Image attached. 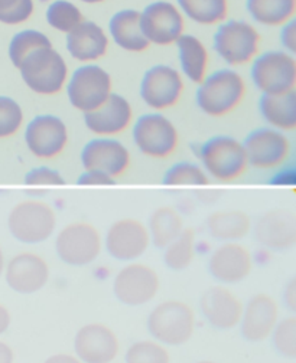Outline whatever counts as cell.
Wrapping results in <instances>:
<instances>
[{
	"instance_id": "8d00e7d4",
	"label": "cell",
	"mask_w": 296,
	"mask_h": 363,
	"mask_svg": "<svg viewBox=\"0 0 296 363\" xmlns=\"http://www.w3.org/2000/svg\"><path fill=\"white\" fill-rule=\"evenodd\" d=\"M86 21L81 11L70 0H54L47 9V22L48 25L61 32L68 33L75 29L81 22Z\"/></svg>"
},
{
	"instance_id": "c3c4849f",
	"label": "cell",
	"mask_w": 296,
	"mask_h": 363,
	"mask_svg": "<svg viewBox=\"0 0 296 363\" xmlns=\"http://www.w3.org/2000/svg\"><path fill=\"white\" fill-rule=\"evenodd\" d=\"M13 362H15V350L9 343L0 340V363H13Z\"/></svg>"
},
{
	"instance_id": "d6986e66",
	"label": "cell",
	"mask_w": 296,
	"mask_h": 363,
	"mask_svg": "<svg viewBox=\"0 0 296 363\" xmlns=\"http://www.w3.org/2000/svg\"><path fill=\"white\" fill-rule=\"evenodd\" d=\"M81 164L84 170L102 172L117 180L129 172L132 155L114 138H96L82 147Z\"/></svg>"
},
{
	"instance_id": "8992f818",
	"label": "cell",
	"mask_w": 296,
	"mask_h": 363,
	"mask_svg": "<svg viewBox=\"0 0 296 363\" xmlns=\"http://www.w3.org/2000/svg\"><path fill=\"white\" fill-rule=\"evenodd\" d=\"M103 251V234L89 220H72L55 234V252L65 265L87 267Z\"/></svg>"
},
{
	"instance_id": "7a4b0ae2",
	"label": "cell",
	"mask_w": 296,
	"mask_h": 363,
	"mask_svg": "<svg viewBox=\"0 0 296 363\" xmlns=\"http://www.w3.org/2000/svg\"><path fill=\"white\" fill-rule=\"evenodd\" d=\"M58 216L54 206L42 199L28 198L12 206L8 215V230L21 244H44L57 233Z\"/></svg>"
},
{
	"instance_id": "60d3db41",
	"label": "cell",
	"mask_w": 296,
	"mask_h": 363,
	"mask_svg": "<svg viewBox=\"0 0 296 363\" xmlns=\"http://www.w3.org/2000/svg\"><path fill=\"white\" fill-rule=\"evenodd\" d=\"M25 185L29 188L64 186L65 177L57 169L50 166H38L25 174Z\"/></svg>"
},
{
	"instance_id": "7bdbcfd3",
	"label": "cell",
	"mask_w": 296,
	"mask_h": 363,
	"mask_svg": "<svg viewBox=\"0 0 296 363\" xmlns=\"http://www.w3.org/2000/svg\"><path fill=\"white\" fill-rule=\"evenodd\" d=\"M279 38H280V43L285 48V51L295 55V52H296V22H295V19L282 26Z\"/></svg>"
},
{
	"instance_id": "44dd1931",
	"label": "cell",
	"mask_w": 296,
	"mask_h": 363,
	"mask_svg": "<svg viewBox=\"0 0 296 363\" xmlns=\"http://www.w3.org/2000/svg\"><path fill=\"white\" fill-rule=\"evenodd\" d=\"M279 320L280 306L278 300L268 293H258L244 303L239 326L247 342L262 343L270 339Z\"/></svg>"
},
{
	"instance_id": "484cf974",
	"label": "cell",
	"mask_w": 296,
	"mask_h": 363,
	"mask_svg": "<svg viewBox=\"0 0 296 363\" xmlns=\"http://www.w3.org/2000/svg\"><path fill=\"white\" fill-rule=\"evenodd\" d=\"M109 33L117 47L126 52L142 54L150 48L141 26V12L123 9L116 12L109 22Z\"/></svg>"
},
{
	"instance_id": "681fc988",
	"label": "cell",
	"mask_w": 296,
	"mask_h": 363,
	"mask_svg": "<svg viewBox=\"0 0 296 363\" xmlns=\"http://www.w3.org/2000/svg\"><path fill=\"white\" fill-rule=\"evenodd\" d=\"M6 255H5V251L2 248V245H0V279L4 277V272H5V267H6Z\"/></svg>"
},
{
	"instance_id": "52a82bcc",
	"label": "cell",
	"mask_w": 296,
	"mask_h": 363,
	"mask_svg": "<svg viewBox=\"0 0 296 363\" xmlns=\"http://www.w3.org/2000/svg\"><path fill=\"white\" fill-rule=\"evenodd\" d=\"M262 35L246 21L227 19L219 25L213 47L216 54L230 67H244L261 54Z\"/></svg>"
},
{
	"instance_id": "7dc6e473",
	"label": "cell",
	"mask_w": 296,
	"mask_h": 363,
	"mask_svg": "<svg viewBox=\"0 0 296 363\" xmlns=\"http://www.w3.org/2000/svg\"><path fill=\"white\" fill-rule=\"evenodd\" d=\"M278 176L275 177V182H272V184H276V185H295V173L293 170L290 169H280L278 170Z\"/></svg>"
},
{
	"instance_id": "bcb514c9",
	"label": "cell",
	"mask_w": 296,
	"mask_h": 363,
	"mask_svg": "<svg viewBox=\"0 0 296 363\" xmlns=\"http://www.w3.org/2000/svg\"><path fill=\"white\" fill-rule=\"evenodd\" d=\"M44 363H82L74 353H55L45 359Z\"/></svg>"
},
{
	"instance_id": "603a6c76",
	"label": "cell",
	"mask_w": 296,
	"mask_h": 363,
	"mask_svg": "<svg viewBox=\"0 0 296 363\" xmlns=\"http://www.w3.org/2000/svg\"><path fill=\"white\" fill-rule=\"evenodd\" d=\"M256 241L270 251H289L296 245V213L287 208L269 209L253 223Z\"/></svg>"
},
{
	"instance_id": "f6af8a7d",
	"label": "cell",
	"mask_w": 296,
	"mask_h": 363,
	"mask_svg": "<svg viewBox=\"0 0 296 363\" xmlns=\"http://www.w3.org/2000/svg\"><path fill=\"white\" fill-rule=\"evenodd\" d=\"M12 325V313L9 307L4 303H0V336H4Z\"/></svg>"
},
{
	"instance_id": "ba28073f",
	"label": "cell",
	"mask_w": 296,
	"mask_h": 363,
	"mask_svg": "<svg viewBox=\"0 0 296 363\" xmlns=\"http://www.w3.org/2000/svg\"><path fill=\"white\" fill-rule=\"evenodd\" d=\"M132 125L133 143L143 156L166 160L177 153L181 142L180 131L162 113L143 114Z\"/></svg>"
},
{
	"instance_id": "9c48e42d",
	"label": "cell",
	"mask_w": 296,
	"mask_h": 363,
	"mask_svg": "<svg viewBox=\"0 0 296 363\" xmlns=\"http://www.w3.org/2000/svg\"><path fill=\"white\" fill-rule=\"evenodd\" d=\"M70 104L80 113L97 110L113 94L111 75L97 64L78 67L65 85Z\"/></svg>"
},
{
	"instance_id": "f907efd6",
	"label": "cell",
	"mask_w": 296,
	"mask_h": 363,
	"mask_svg": "<svg viewBox=\"0 0 296 363\" xmlns=\"http://www.w3.org/2000/svg\"><path fill=\"white\" fill-rule=\"evenodd\" d=\"M80 2L87 4V5H99V4L106 2V0H80Z\"/></svg>"
},
{
	"instance_id": "4316f807",
	"label": "cell",
	"mask_w": 296,
	"mask_h": 363,
	"mask_svg": "<svg viewBox=\"0 0 296 363\" xmlns=\"http://www.w3.org/2000/svg\"><path fill=\"white\" fill-rule=\"evenodd\" d=\"M207 230L220 242H241L253 231V219L243 209H219L207 218Z\"/></svg>"
},
{
	"instance_id": "cb8c5ba5",
	"label": "cell",
	"mask_w": 296,
	"mask_h": 363,
	"mask_svg": "<svg viewBox=\"0 0 296 363\" xmlns=\"http://www.w3.org/2000/svg\"><path fill=\"white\" fill-rule=\"evenodd\" d=\"M84 124L97 138H117L133 124V107L128 99L113 93L97 110L84 114Z\"/></svg>"
},
{
	"instance_id": "ee69618b",
	"label": "cell",
	"mask_w": 296,
	"mask_h": 363,
	"mask_svg": "<svg viewBox=\"0 0 296 363\" xmlns=\"http://www.w3.org/2000/svg\"><path fill=\"white\" fill-rule=\"evenodd\" d=\"M283 303L292 313L296 311V280L292 279L283 289Z\"/></svg>"
},
{
	"instance_id": "ab89813d",
	"label": "cell",
	"mask_w": 296,
	"mask_h": 363,
	"mask_svg": "<svg viewBox=\"0 0 296 363\" xmlns=\"http://www.w3.org/2000/svg\"><path fill=\"white\" fill-rule=\"evenodd\" d=\"M35 12L33 0H0V23L16 26L28 22Z\"/></svg>"
},
{
	"instance_id": "d4e9b609",
	"label": "cell",
	"mask_w": 296,
	"mask_h": 363,
	"mask_svg": "<svg viewBox=\"0 0 296 363\" xmlns=\"http://www.w3.org/2000/svg\"><path fill=\"white\" fill-rule=\"evenodd\" d=\"M110 39L106 30L93 21H84L65 35V47L72 60L96 64L107 55Z\"/></svg>"
},
{
	"instance_id": "5bb4252c",
	"label": "cell",
	"mask_w": 296,
	"mask_h": 363,
	"mask_svg": "<svg viewBox=\"0 0 296 363\" xmlns=\"http://www.w3.org/2000/svg\"><path fill=\"white\" fill-rule=\"evenodd\" d=\"M68 142V127L58 116H36L25 127V145L38 160L51 162L58 159L67 150Z\"/></svg>"
},
{
	"instance_id": "4dcf8cb0",
	"label": "cell",
	"mask_w": 296,
	"mask_h": 363,
	"mask_svg": "<svg viewBox=\"0 0 296 363\" xmlns=\"http://www.w3.org/2000/svg\"><path fill=\"white\" fill-rule=\"evenodd\" d=\"M250 18L269 28H282L295 19L296 0H246Z\"/></svg>"
},
{
	"instance_id": "836d02e7",
	"label": "cell",
	"mask_w": 296,
	"mask_h": 363,
	"mask_svg": "<svg viewBox=\"0 0 296 363\" xmlns=\"http://www.w3.org/2000/svg\"><path fill=\"white\" fill-rule=\"evenodd\" d=\"M53 47L50 38L36 29H25L18 32L11 43H9V60L13 64V67L18 69L22 64V61L35 50L38 48H47Z\"/></svg>"
},
{
	"instance_id": "f546056e",
	"label": "cell",
	"mask_w": 296,
	"mask_h": 363,
	"mask_svg": "<svg viewBox=\"0 0 296 363\" xmlns=\"http://www.w3.org/2000/svg\"><path fill=\"white\" fill-rule=\"evenodd\" d=\"M185 230V220L178 209L169 205L159 206L153 211L148 222L150 244L163 250Z\"/></svg>"
},
{
	"instance_id": "74e56055",
	"label": "cell",
	"mask_w": 296,
	"mask_h": 363,
	"mask_svg": "<svg viewBox=\"0 0 296 363\" xmlns=\"http://www.w3.org/2000/svg\"><path fill=\"white\" fill-rule=\"evenodd\" d=\"M25 121L21 104L8 96H0V140L16 135Z\"/></svg>"
},
{
	"instance_id": "f35d334b",
	"label": "cell",
	"mask_w": 296,
	"mask_h": 363,
	"mask_svg": "<svg viewBox=\"0 0 296 363\" xmlns=\"http://www.w3.org/2000/svg\"><path fill=\"white\" fill-rule=\"evenodd\" d=\"M270 340L272 346L282 357H296V317L293 314L279 320Z\"/></svg>"
},
{
	"instance_id": "b9f144b4",
	"label": "cell",
	"mask_w": 296,
	"mask_h": 363,
	"mask_svg": "<svg viewBox=\"0 0 296 363\" xmlns=\"http://www.w3.org/2000/svg\"><path fill=\"white\" fill-rule=\"evenodd\" d=\"M114 184V179L96 170H84L78 177V185L81 186H111Z\"/></svg>"
},
{
	"instance_id": "e575fe53",
	"label": "cell",
	"mask_w": 296,
	"mask_h": 363,
	"mask_svg": "<svg viewBox=\"0 0 296 363\" xmlns=\"http://www.w3.org/2000/svg\"><path fill=\"white\" fill-rule=\"evenodd\" d=\"M209 182L201 164L192 162H178L163 174L165 186H207Z\"/></svg>"
},
{
	"instance_id": "1f68e13d",
	"label": "cell",
	"mask_w": 296,
	"mask_h": 363,
	"mask_svg": "<svg viewBox=\"0 0 296 363\" xmlns=\"http://www.w3.org/2000/svg\"><path fill=\"white\" fill-rule=\"evenodd\" d=\"M184 18L202 26H216L229 19V0H177Z\"/></svg>"
},
{
	"instance_id": "8fae6325",
	"label": "cell",
	"mask_w": 296,
	"mask_h": 363,
	"mask_svg": "<svg viewBox=\"0 0 296 363\" xmlns=\"http://www.w3.org/2000/svg\"><path fill=\"white\" fill-rule=\"evenodd\" d=\"M160 291L159 272L142 261L126 262L113 279V294L124 306L141 307L153 301Z\"/></svg>"
},
{
	"instance_id": "d590c367",
	"label": "cell",
	"mask_w": 296,
	"mask_h": 363,
	"mask_svg": "<svg viewBox=\"0 0 296 363\" xmlns=\"http://www.w3.org/2000/svg\"><path fill=\"white\" fill-rule=\"evenodd\" d=\"M169 347L155 339L133 342L124 353V363H171Z\"/></svg>"
},
{
	"instance_id": "30bf717a",
	"label": "cell",
	"mask_w": 296,
	"mask_h": 363,
	"mask_svg": "<svg viewBox=\"0 0 296 363\" xmlns=\"http://www.w3.org/2000/svg\"><path fill=\"white\" fill-rule=\"evenodd\" d=\"M250 77L263 96L296 91V60L286 51H266L251 62Z\"/></svg>"
},
{
	"instance_id": "277c9868",
	"label": "cell",
	"mask_w": 296,
	"mask_h": 363,
	"mask_svg": "<svg viewBox=\"0 0 296 363\" xmlns=\"http://www.w3.org/2000/svg\"><path fill=\"white\" fill-rule=\"evenodd\" d=\"M198 156L208 177L220 184H233L250 169L243 142L227 134L213 135L204 142Z\"/></svg>"
},
{
	"instance_id": "7c38bea8",
	"label": "cell",
	"mask_w": 296,
	"mask_h": 363,
	"mask_svg": "<svg viewBox=\"0 0 296 363\" xmlns=\"http://www.w3.org/2000/svg\"><path fill=\"white\" fill-rule=\"evenodd\" d=\"M248 166L262 172H278L292 156V142L286 133L272 127H261L247 134L243 142Z\"/></svg>"
},
{
	"instance_id": "2e32d148",
	"label": "cell",
	"mask_w": 296,
	"mask_h": 363,
	"mask_svg": "<svg viewBox=\"0 0 296 363\" xmlns=\"http://www.w3.org/2000/svg\"><path fill=\"white\" fill-rule=\"evenodd\" d=\"M51 277V267L45 257L33 251H21L6 261L4 279L8 287L23 296L45 289Z\"/></svg>"
},
{
	"instance_id": "6da1fadb",
	"label": "cell",
	"mask_w": 296,
	"mask_h": 363,
	"mask_svg": "<svg viewBox=\"0 0 296 363\" xmlns=\"http://www.w3.org/2000/svg\"><path fill=\"white\" fill-rule=\"evenodd\" d=\"M247 84L241 74L231 68L211 72L198 85L197 104L208 117H226L234 113L244 101Z\"/></svg>"
},
{
	"instance_id": "7402d4cb",
	"label": "cell",
	"mask_w": 296,
	"mask_h": 363,
	"mask_svg": "<svg viewBox=\"0 0 296 363\" xmlns=\"http://www.w3.org/2000/svg\"><path fill=\"white\" fill-rule=\"evenodd\" d=\"M244 301L229 286H213L199 298V310L207 323L217 330H233L239 328Z\"/></svg>"
},
{
	"instance_id": "9a60e30c",
	"label": "cell",
	"mask_w": 296,
	"mask_h": 363,
	"mask_svg": "<svg viewBox=\"0 0 296 363\" xmlns=\"http://www.w3.org/2000/svg\"><path fill=\"white\" fill-rule=\"evenodd\" d=\"M185 91L182 74L166 64L150 67L141 82L142 101L156 113L174 108L180 104Z\"/></svg>"
},
{
	"instance_id": "f1b7e54d",
	"label": "cell",
	"mask_w": 296,
	"mask_h": 363,
	"mask_svg": "<svg viewBox=\"0 0 296 363\" xmlns=\"http://www.w3.org/2000/svg\"><path fill=\"white\" fill-rule=\"evenodd\" d=\"M259 111L269 127L283 133L296 130V91L280 96H263Z\"/></svg>"
},
{
	"instance_id": "4fadbf2b",
	"label": "cell",
	"mask_w": 296,
	"mask_h": 363,
	"mask_svg": "<svg viewBox=\"0 0 296 363\" xmlns=\"http://www.w3.org/2000/svg\"><path fill=\"white\" fill-rule=\"evenodd\" d=\"M150 245L148 225L132 216L114 220L103 235L104 251L120 262L141 259Z\"/></svg>"
},
{
	"instance_id": "ffe728a7",
	"label": "cell",
	"mask_w": 296,
	"mask_h": 363,
	"mask_svg": "<svg viewBox=\"0 0 296 363\" xmlns=\"http://www.w3.org/2000/svg\"><path fill=\"white\" fill-rule=\"evenodd\" d=\"M120 349L117 333L102 322L81 326L74 336V354L82 363H114Z\"/></svg>"
},
{
	"instance_id": "d6a6232c",
	"label": "cell",
	"mask_w": 296,
	"mask_h": 363,
	"mask_svg": "<svg viewBox=\"0 0 296 363\" xmlns=\"http://www.w3.org/2000/svg\"><path fill=\"white\" fill-rule=\"evenodd\" d=\"M197 257V233L187 228L171 244L163 248V262L172 271H184L192 265Z\"/></svg>"
},
{
	"instance_id": "83f0119b",
	"label": "cell",
	"mask_w": 296,
	"mask_h": 363,
	"mask_svg": "<svg viewBox=\"0 0 296 363\" xmlns=\"http://www.w3.org/2000/svg\"><path fill=\"white\" fill-rule=\"evenodd\" d=\"M175 45L182 75L199 85L208 75L209 67V54L204 42L194 35L184 33Z\"/></svg>"
},
{
	"instance_id": "ac0fdd59",
	"label": "cell",
	"mask_w": 296,
	"mask_h": 363,
	"mask_svg": "<svg viewBox=\"0 0 296 363\" xmlns=\"http://www.w3.org/2000/svg\"><path fill=\"white\" fill-rule=\"evenodd\" d=\"M253 268H255V257L243 241L221 242L208 258L211 277L223 286H234L247 280Z\"/></svg>"
},
{
	"instance_id": "e0dca14e",
	"label": "cell",
	"mask_w": 296,
	"mask_h": 363,
	"mask_svg": "<svg viewBox=\"0 0 296 363\" xmlns=\"http://www.w3.org/2000/svg\"><path fill=\"white\" fill-rule=\"evenodd\" d=\"M141 26L150 45L169 47L185 33V18L175 4L158 0L141 12Z\"/></svg>"
},
{
	"instance_id": "5b68a950",
	"label": "cell",
	"mask_w": 296,
	"mask_h": 363,
	"mask_svg": "<svg viewBox=\"0 0 296 363\" xmlns=\"http://www.w3.org/2000/svg\"><path fill=\"white\" fill-rule=\"evenodd\" d=\"M18 69L32 93L45 97L60 94L70 77L67 61L54 47L32 51Z\"/></svg>"
},
{
	"instance_id": "3957f363",
	"label": "cell",
	"mask_w": 296,
	"mask_h": 363,
	"mask_svg": "<svg viewBox=\"0 0 296 363\" xmlns=\"http://www.w3.org/2000/svg\"><path fill=\"white\" fill-rule=\"evenodd\" d=\"M152 339L175 347L188 343L197 330L195 310L182 300L169 298L152 308L146 322Z\"/></svg>"
},
{
	"instance_id": "816d5d0a",
	"label": "cell",
	"mask_w": 296,
	"mask_h": 363,
	"mask_svg": "<svg viewBox=\"0 0 296 363\" xmlns=\"http://www.w3.org/2000/svg\"><path fill=\"white\" fill-rule=\"evenodd\" d=\"M195 363H220V362H216V360H209V359H205V360H198Z\"/></svg>"
}]
</instances>
